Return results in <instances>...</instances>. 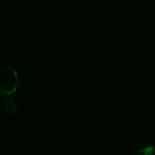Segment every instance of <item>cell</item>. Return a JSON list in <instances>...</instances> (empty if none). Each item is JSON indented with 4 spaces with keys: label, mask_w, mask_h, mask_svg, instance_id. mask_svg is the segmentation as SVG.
Masks as SVG:
<instances>
[{
    "label": "cell",
    "mask_w": 155,
    "mask_h": 155,
    "mask_svg": "<svg viewBox=\"0 0 155 155\" xmlns=\"http://www.w3.org/2000/svg\"><path fill=\"white\" fill-rule=\"evenodd\" d=\"M19 84V76L15 70L3 67L0 70V93L2 95L15 92Z\"/></svg>",
    "instance_id": "1"
},
{
    "label": "cell",
    "mask_w": 155,
    "mask_h": 155,
    "mask_svg": "<svg viewBox=\"0 0 155 155\" xmlns=\"http://www.w3.org/2000/svg\"><path fill=\"white\" fill-rule=\"evenodd\" d=\"M138 155H155V149L153 146H147V147H144L143 148L140 152Z\"/></svg>",
    "instance_id": "3"
},
{
    "label": "cell",
    "mask_w": 155,
    "mask_h": 155,
    "mask_svg": "<svg viewBox=\"0 0 155 155\" xmlns=\"http://www.w3.org/2000/svg\"><path fill=\"white\" fill-rule=\"evenodd\" d=\"M1 101L2 106L5 109V111H6L9 114H15L16 112V104L11 97L2 95Z\"/></svg>",
    "instance_id": "2"
}]
</instances>
